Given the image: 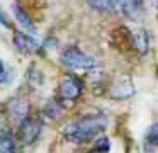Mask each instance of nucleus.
I'll return each instance as SVG.
<instances>
[{"label": "nucleus", "instance_id": "f257e3e1", "mask_svg": "<svg viewBox=\"0 0 158 153\" xmlns=\"http://www.w3.org/2000/svg\"><path fill=\"white\" fill-rule=\"evenodd\" d=\"M109 116L102 111L85 112L66 122L61 133L66 141L75 145H85V143H94L99 136H102L104 131L109 128Z\"/></svg>", "mask_w": 158, "mask_h": 153}, {"label": "nucleus", "instance_id": "f03ea898", "mask_svg": "<svg viewBox=\"0 0 158 153\" xmlns=\"http://www.w3.org/2000/svg\"><path fill=\"white\" fill-rule=\"evenodd\" d=\"M60 63L68 70L87 71V73H94L100 68V61L94 54H89L83 49H80L77 44H68L63 48L60 53Z\"/></svg>", "mask_w": 158, "mask_h": 153}, {"label": "nucleus", "instance_id": "7ed1b4c3", "mask_svg": "<svg viewBox=\"0 0 158 153\" xmlns=\"http://www.w3.org/2000/svg\"><path fill=\"white\" fill-rule=\"evenodd\" d=\"M83 88H85V83L80 77H77L75 73H65L58 83L56 100L63 105V109H68L80 100Z\"/></svg>", "mask_w": 158, "mask_h": 153}, {"label": "nucleus", "instance_id": "20e7f679", "mask_svg": "<svg viewBox=\"0 0 158 153\" xmlns=\"http://www.w3.org/2000/svg\"><path fill=\"white\" fill-rule=\"evenodd\" d=\"M43 133V119L39 116H29L22 124L17 126V141L22 146H31L39 139Z\"/></svg>", "mask_w": 158, "mask_h": 153}, {"label": "nucleus", "instance_id": "39448f33", "mask_svg": "<svg viewBox=\"0 0 158 153\" xmlns=\"http://www.w3.org/2000/svg\"><path fill=\"white\" fill-rule=\"evenodd\" d=\"M114 10L121 17L133 22H141L146 15V3L144 0H112Z\"/></svg>", "mask_w": 158, "mask_h": 153}, {"label": "nucleus", "instance_id": "423d86ee", "mask_svg": "<svg viewBox=\"0 0 158 153\" xmlns=\"http://www.w3.org/2000/svg\"><path fill=\"white\" fill-rule=\"evenodd\" d=\"M12 44L14 48L22 54H34V53H41V43L36 39V36L24 32L21 29H14L12 31Z\"/></svg>", "mask_w": 158, "mask_h": 153}, {"label": "nucleus", "instance_id": "0eeeda50", "mask_svg": "<svg viewBox=\"0 0 158 153\" xmlns=\"http://www.w3.org/2000/svg\"><path fill=\"white\" fill-rule=\"evenodd\" d=\"M7 114L15 126L22 124L31 116V105H29L27 97H21V95L12 97L7 102Z\"/></svg>", "mask_w": 158, "mask_h": 153}, {"label": "nucleus", "instance_id": "6e6552de", "mask_svg": "<svg viewBox=\"0 0 158 153\" xmlns=\"http://www.w3.org/2000/svg\"><path fill=\"white\" fill-rule=\"evenodd\" d=\"M136 94L134 83L127 75H121L117 77L112 83L109 85V97L112 100H127Z\"/></svg>", "mask_w": 158, "mask_h": 153}, {"label": "nucleus", "instance_id": "1a4fd4ad", "mask_svg": "<svg viewBox=\"0 0 158 153\" xmlns=\"http://www.w3.org/2000/svg\"><path fill=\"white\" fill-rule=\"evenodd\" d=\"M10 10H12V15H14L15 22L21 26V31H24V32L31 34V36H36V34H38V31H36V26H34V22H32V19H31V15H29V12L21 5V3H19V2H14V3L10 5Z\"/></svg>", "mask_w": 158, "mask_h": 153}, {"label": "nucleus", "instance_id": "9d476101", "mask_svg": "<svg viewBox=\"0 0 158 153\" xmlns=\"http://www.w3.org/2000/svg\"><path fill=\"white\" fill-rule=\"evenodd\" d=\"M131 41H133V49L138 54L144 56L150 51V34L148 29L143 26H136L131 29Z\"/></svg>", "mask_w": 158, "mask_h": 153}, {"label": "nucleus", "instance_id": "9b49d317", "mask_svg": "<svg viewBox=\"0 0 158 153\" xmlns=\"http://www.w3.org/2000/svg\"><path fill=\"white\" fill-rule=\"evenodd\" d=\"M63 114H65V109H63V105L60 104L56 99H51V100H48V102L44 104V107L41 109V112H39V117H41L43 121L56 122V121H60V119L63 117Z\"/></svg>", "mask_w": 158, "mask_h": 153}, {"label": "nucleus", "instance_id": "f8f14e48", "mask_svg": "<svg viewBox=\"0 0 158 153\" xmlns=\"http://www.w3.org/2000/svg\"><path fill=\"white\" fill-rule=\"evenodd\" d=\"M0 153H17V136L9 128H0Z\"/></svg>", "mask_w": 158, "mask_h": 153}, {"label": "nucleus", "instance_id": "ddd939ff", "mask_svg": "<svg viewBox=\"0 0 158 153\" xmlns=\"http://www.w3.org/2000/svg\"><path fill=\"white\" fill-rule=\"evenodd\" d=\"M143 143H144V148L146 150H158V121L151 122L148 126L146 133H144V138H143Z\"/></svg>", "mask_w": 158, "mask_h": 153}, {"label": "nucleus", "instance_id": "4468645a", "mask_svg": "<svg viewBox=\"0 0 158 153\" xmlns=\"http://www.w3.org/2000/svg\"><path fill=\"white\" fill-rule=\"evenodd\" d=\"M92 10L99 14H116L112 0H85Z\"/></svg>", "mask_w": 158, "mask_h": 153}, {"label": "nucleus", "instance_id": "2eb2a0df", "mask_svg": "<svg viewBox=\"0 0 158 153\" xmlns=\"http://www.w3.org/2000/svg\"><path fill=\"white\" fill-rule=\"evenodd\" d=\"M92 151H94V153H109V151H110V139L107 138L106 134L99 136V138L94 141Z\"/></svg>", "mask_w": 158, "mask_h": 153}, {"label": "nucleus", "instance_id": "dca6fc26", "mask_svg": "<svg viewBox=\"0 0 158 153\" xmlns=\"http://www.w3.org/2000/svg\"><path fill=\"white\" fill-rule=\"evenodd\" d=\"M10 80H12V73L7 70V66H5V63H4V61L0 60V85L9 83Z\"/></svg>", "mask_w": 158, "mask_h": 153}, {"label": "nucleus", "instance_id": "f3484780", "mask_svg": "<svg viewBox=\"0 0 158 153\" xmlns=\"http://www.w3.org/2000/svg\"><path fill=\"white\" fill-rule=\"evenodd\" d=\"M43 73L41 71H29V83L32 87H43Z\"/></svg>", "mask_w": 158, "mask_h": 153}, {"label": "nucleus", "instance_id": "a211bd4d", "mask_svg": "<svg viewBox=\"0 0 158 153\" xmlns=\"http://www.w3.org/2000/svg\"><path fill=\"white\" fill-rule=\"evenodd\" d=\"M0 26L5 27V29H12V22H10V19L7 17V14L4 12V9H2V7H0Z\"/></svg>", "mask_w": 158, "mask_h": 153}, {"label": "nucleus", "instance_id": "6ab92c4d", "mask_svg": "<svg viewBox=\"0 0 158 153\" xmlns=\"http://www.w3.org/2000/svg\"><path fill=\"white\" fill-rule=\"evenodd\" d=\"M151 7L158 12V0H151Z\"/></svg>", "mask_w": 158, "mask_h": 153}]
</instances>
